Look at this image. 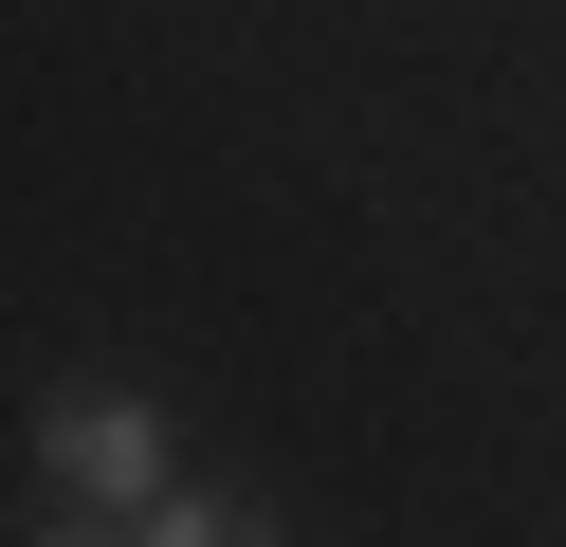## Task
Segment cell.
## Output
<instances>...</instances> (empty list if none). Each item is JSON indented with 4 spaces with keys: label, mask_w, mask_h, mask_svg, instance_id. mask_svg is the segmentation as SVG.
I'll return each mask as SVG.
<instances>
[{
    "label": "cell",
    "mask_w": 566,
    "mask_h": 547,
    "mask_svg": "<svg viewBox=\"0 0 566 547\" xmlns=\"http://www.w3.org/2000/svg\"><path fill=\"white\" fill-rule=\"evenodd\" d=\"M38 456H55V529H128V511L165 493V420L147 401H111V383H74V401H38Z\"/></svg>",
    "instance_id": "obj_1"
},
{
    "label": "cell",
    "mask_w": 566,
    "mask_h": 547,
    "mask_svg": "<svg viewBox=\"0 0 566 547\" xmlns=\"http://www.w3.org/2000/svg\"><path fill=\"white\" fill-rule=\"evenodd\" d=\"M128 529H147V547H220V529H256V511H238V493H201V474H165Z\"/></svg>",
    "instance_id": "obj_2"
}]
</instances>
